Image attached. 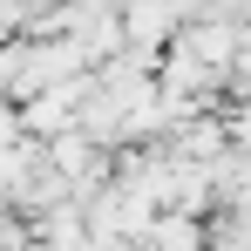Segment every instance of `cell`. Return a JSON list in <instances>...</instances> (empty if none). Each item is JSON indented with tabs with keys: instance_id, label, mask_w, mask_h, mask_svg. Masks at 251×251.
Returning a JSON list of instances; mask_svg holds the SVG:
<instances>
[{
	"instance_id": "cell-1",
	"label": "cell",
	"mask_w": 251,
	"mask_h": 251,
	"mask_svg": "<svg viewBox=\"0 0 251 251\" xmlns=\"http://www.w3.org/2000/svg\"><path fill=\"white\" fill-rule=\"evenodd\" d=\"M170 21H176V0H123V34L129 41H163Z\"/></svg>"
},
{
	"instance_id": "cell-2",
	"label": "cell",
	"mask_w": 251,
	"mask_h": 251,
	"mask_svg": "<svg viewBox=\"0 0 251 251\" xmlns=\"http://www.w3.org/2000/svg\"><path fill=\"white\" fill-rule=\"evenodd\" d=\"M231 143L245 150V163H251V102H245V109H238V123H231Z\"/></svg>"
}]
</instances>
